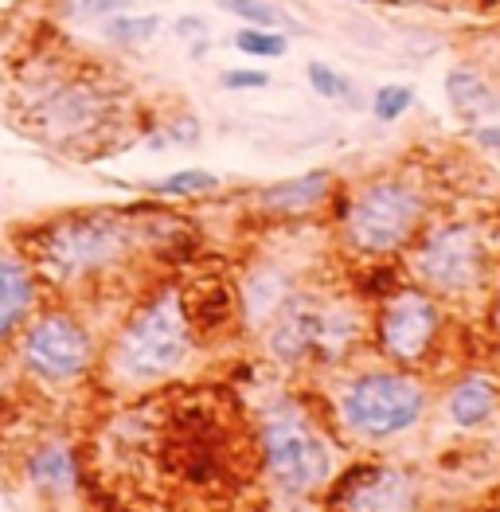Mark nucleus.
Segmentation results:
<instances>
[{
    "label": "nucleus",
    "mask_w": 500,
    "mask_h": 512,
    "mask_svg": "<svg viewBox=\"0 0 500 512\" xmlns=\"http://www.w3.org/2000/svg\"><path fill=\"white\" fill-rule=\"evenodd\" d=\"M161 212H125V208H79L28 223L16 239V251L36 266L47 290L83 298L114 282L129 262L153 243Z\"/></svg>",
    "instance_id": "1"
},
{
    "label": "nucleus",
    "mask_w": 500,
    "mask_h": 512,
    "mask_svg": "<svg viewBox=\"0 0 500 512\" xmlns=\"http://www.w3.org/2000/svg\"><path fill=\"white\" fill-rule=\"evenodd\" d=\"M196 348L200 333L192 325L184 290L165 282L133 301L129 313L114 325V333L102 344L98 376L122 395L153 391L176 380L192 364Z\"/></svg>",
    "instance_id": "2"
},
{
    "label": "nucleus",
    "mask_w": 500,
    "mask_h": 512,
    "mask_svg": "<svg viewBox=\"0 0 500 512\" xmlns=\"http://www.w3.org/2000/svg\"><path fill=\"white\" fill-rule=\"evenodd\" d=\"M333 223L340 247L360 262L407 255L418 231L430 223L426 188L407 172H379L352 188H336Z\"/></svg>",
    "instance_id": "3"
},
{
    "label": "nucleus",
    "mask_w": 500,
    "mask_h": 512,
    "mask_svg": "<svg viewBox=\"0 0 500 512\" xmlns=\"http://www.w3.org/2000/svg\"><path fill=\"white\" fill-rule=\"evenodd\" d=\"M430 411V387L418 372L375 364L336 380L329 395V423L344 442L383 446L422 427Z\"/></svg>",
    "instance_id": "4"
},
{
    "label": "nucleus",
    "mask_w": 500,
    "mask_h": 512,
    "mask_svg": "<svg viewBox=\"0 0 500 512\" xmlns=\"http://www.w3.org/2000/svg\"><path fill=\"white\" fill-rule=\"evenodd\" d=\"M254 446L266 481L290 501L325 493V485L340 470L329 427L309 411V403L293 395H282L258 411Z\"/></svg>",
    "instance_id": "5"
},
{
    "label": "nucleus",
    "mask_w": 500,
    "mask_h": 512,
    "mask_svg": "<svg viewBox=\"0 0 500 512\" xmlns=\"http://www.w3.org/2000/svg\"><path fill=\"white\" fill-rule=\"evenodd\" d=\"M12 368L40 391H75L98 376L102 341L75 301H43L8 348Z\"/></svg>",
    "instance_id": "6"
},
{
    "label": "nucleus",
    "mask_w": 500,
    "mask_h": 512,
    "mask_svg": "<svg viewBox=\"0 0 500 512\" xmlns=\"http://www.w3.org/2000/svg\"><path fill=\"white\" fill-rule=\"evenodd\" d=\"M118 98L98 75H47L20 102V126L55 149H90L114 126Z\"/></svg>",
    "instance_id": "7"
},
{
    "label": "nucleus",
    "mask_w": 500,
    "mask_h": 512,
    "mask_svg": "<svg viewBox=\"0 0 500 512\" xmlns=\"http://www.w3.org/2000/svg\"><path fill=\"white\" fill-rule=\"evenodd\" d=\"M407 274L438 301L477 298L489 282V243L465 219L426 223L407 247Z\"/></svg>",
    "instance_id": "8"
},
{
    "label": "nucleus",
    "mask_w": 500,
    "mask_h": 512,
    "mask_svg": "<svg viewBox=\"0 0 500 512\" xmlns=\"http://www.w3.org/2000/svg\"><path fill=\"white\" fill-rule=\"evenodd\" d=\"M446 333V309L430 290H422L418 282H399L387 298L375 301L372 321H368V344L383 364L422 372Z\"/></svg>",
    "instance_id": "9"
},
{
    "label": "nucleus",
    "mask_w": 500,
    "mask_h": 512,
    "mask_svg": "<svg viewBox=\"0 0 500 512\" xmlns=\"http://www.w3.org/2000/svg\"><path fill=\"white\" fill-rule=\"evenodd\" d=\"M418 481L411 470L364 458L352 462L325 485V509L329 512H418Z\"/></svg>",
    "instance_id": "10"
},
{
    "label": "nucleus",
    "mask_w": 500,
    "mask_h": 512,
    "mask_svg": "<svg viewBox=\"0 0 500 512\" xmlns=\"http://www.w3.org/2000/svg\"><path fill=\"white\" fill-rule=\"evenodd\" d=\"M321 301L325 294L313 286H297L282 309L270 317V325L258 333V344L270 364L278 368H309L313 364V344H317V321H321Z\"/></svg>",
    "instance_id": "11"
},
{
    "label": "nucleus",
    "mask_w": 500,
    "mask_h": 512,
    "mask_svg": "<svg viewBox=\"0 0 500 512\" xmlns=\"http://www.w3.org/2000/svg\"><path fill=\"white\" fill-rule=\"evenodd\" d=\"M297 286H301L297 270L286 266V262H278V258H254V262H247L243 274H239V282H235L239 329L247 337H258Z\"/></svg>",
    "instance_id": "12"
},
{
    "label": "nucleus",
    "mask_w": 500,
    "mask_h": 512,
    "mask_svg": "<svg viewBox=\"0 0 500 512\" xmlns=\"http://www.w3.org/2000/svg\"><path fill=\"white\" fill-rule=\"evenodd\" d=\"M336 172L333 169H309L286 176V180H270L262 188L250 192V208L266 219H305V215L325 212L336 196Z\"/></svg>",
    "instance_id": "13"
},
{
    "label": "nucleus",
    "mask_w": 500,
    "mask_h": 512,
    "mask_svg": "<svg viewBox=\"0 0 500 512\" xmlns=\"http://www.w3.org/2000/svg\"><path fill=\"white\" fill-rule=\"evenodd\" d=\"M368 321L360 298H329L321 301V321H317V344H313V364L321 372H340L368 341Z\"/></svg>",
    "instance_id": "14"
},
{
    "label": "nucleus",
    "mask_w": 500,
    "mask_h": 512,
    "mask_svg": "<svg viewBox=\"0 0 500 512\" xmlns=\"http://www.w3.org/2000/svg\"><path fill=\"white\" fill-rule=\"evenodd\" d=\"M20 477L24 485L40 497L43 505H63L79 497V454L67 438H40L36 446H28V454L20 458Z\"/></svg>",
    "instance_id": "15"
},
{
    "label": "nucleus",
    "mask_w": 500,
    "mask_h": 512,
    "mask_svg": "<svg viewBox=\"0 0 500 512\" xmlns=\"http://www.w3.org/2000/svg\"><path fill=\"white\" fill-rule=\"evenodd\" d=\"M43 294L47 286L28 258L20 251H0V352L12 348L28 317L47 301Z\"/></svg>",
    "instance_id": "16"
},
{
    "label": "nucleus",
    "mask_w": 500,
    "mask_h": 512,
    "mask_svg": "<svg viewBox=\"0 0 500 512\" xmlns=\"http://www.w3.org/2000/svg\"><path fill=\"white\" fill-rule=\"evenodd\" d=\"M500 407V384L489 372H465L442 395V411L458 430L485 427Z\"/></svg>",
    "instance_id": "17"
},
{
    "label": "nucleus",
    "mask_w": 500,
    "mask_h": 512,
    "mask_svg": "<svg viewBox=\"0 0 500 512\" xmlns=\"http://www.w3.org/2000/svg\"><path fill=\"white\" fill-rule=\"evenodd\" d=\"M446 98H450V110L469 126H481L485 118L500 114L497 86L489 83L477 67H454L446 75Z\"/></svg>",
    "instance_id": "18"
},
{
    "label": "nucleus",
    "mask_w": 500,
    "mask_h": 512,
    "mask_svg": "<svg viewBox=\"0 0 500 512\" xmlns=\"http://www.w3.org/2000/svg\"><path fill=\"white\" fill-rule=\"evenodd\" d=\"M219 188H223V176L208 169H176L145 184V192L157 200H204V196H215Z\"/></svg>",
    "instance_id": "19"
},
{
    "label": "nucleus",
    "mask_w": 500,
    "mask_h": 512,
    "mask_svg": "<svg viewBox=\"0 0 500 512\" xmlns=\"http://www.w3.org/2000/svg\"><path fill=\"white\" fill-rule=\"evenodd\" d=\"M165 20L157 12H122V16H110L102 20V36L114 43V47H145L161 36Z\"/></svg>",
    "instance_id": "20"
},
{
    "label": "nucleus",
    "mask_w": 500,
    "mask_h": 512,
    "mask_svg": "<svg viewBox=\"0 0 500 512\" xmlns=\"http://www.w3.org/2000/svg\"><path fill=\"white\" fill-rule=\"evenodd\" d=\"M305 79H309V86H313V94H317V98H325V102H340V106H348V110H360V90H356V83H352L344 71H336L333 63L309 59Z\"/></svg>",
    "instance_id": "21"
},
{
    "label": "nucleus",
    "mask_w": 500,
    "mask_h": 512,
    "mask_svg": "<svg viewBox=\"0 0 500 512\" xmlns=\"http://www.w3.org/2000/svg\"><path fill=\"white\" fill-rule=\"evenodd\" d=\"M219 8L235 20H243L250 28H274V32H305L301 24H293L286 8L270 4V0H219Z\"/></svg>",
    "instance_id": "22"
},
{
    "label": "nucleus",
    "mask_w": 500,
    "mask_h": 512,
    "mask_svg": "<svg viewBox=\"0 0 500 512\" xmlns=\"http://www.w3.org/2000/svg\"><path fill=\"white\" fill-rule=\"evenodd\" d=\"M235 51H243L247 59H282L286 51H290V36L286 32H274V28H250L243 24L235 36Z\"/></svg>",
    "instance_id": "23"
},
{
    "label": "nucleus",
    "mask_w": 500,
    "mask_h": 512,
    "mask_svg": "<svg viewBox=\"0 0 500 512\" xmlns=\"http://www.w3.org/2000/svg\"><path fill=\"white\" fill-rule=\"evenodd\" d=\"M411 106H415V86H411V83H383V86H375L372 102H368L372 118H375V122H383V126L399 122V118H403Z\"/></svg>",
    "instance_id": "24"
},
{
    "label": "nucleus",
    "mask_w": 500,
    "mask_h": 512,
    "mask_svg": "<svg viewBox=\"0 0 500 512\" xmlns=\"http://www.w3.org/2000/svg\"><path fill=\"white\" fill-rule=\"evenodd\" d=\"M165 141L168 145H200V137H204V122L192 114V110H180V114H172L165 122Z\"/></svg>",
    "instance_id": "25"
},
{
    "label": "nucleus",
    "mask_w": 500,
    "mask_h": 512,
    "mask_svg": "<svg viewBox=\"0 0 500 512\" xmlns=\"http://www.w3.org/2000/svg\"><path fill=\"white\" fill-rule=\"evenodd\" d=\"M219 86L223 90H235V94H243V90H266L270 75L262 67H231V71H219Z\"/></svg>",
    "instance_id": "26"
},
{
    "label": "nucleus",
    "mask_w": 500,
    "mask_h": 512,
    "mask_svg": "<svg viewBox=\"0 0 500 512\" xmlns=\"http://www.w3.org/2000/svg\"><path fill=\"white\" fill-rule=\"evenodd\" d=\"M79 16H90V20H110V16H122V12H133V0H75Z\"/></svg>",
    "instance_id": "27"
},
{
    "label": "nucleus",
    "mask_w": 500,
    "mask_h": 512,
    "mask_svg": "<svg viewBox=\"0 0 500 512\" xmlns=\"http://www.w3.org/2000/svg\"><path fill=\"white\" fill-rule=\"evenodd\" d=\"M172 28H176L180 40H188V47L192 43H208V20L204 16H180Z\"/></svg>",
    "instance_id": "28"
},
{
    "label": "nucleus",
    "mask_w": 500,
    "mask_h": 512,
    "mask_svg": "<svg viewBox=\"0 0 500 512\" xmlns=\"http://www.w3.org/2000/svg\"><path fill=\"white\" fill-rule=\"evenodd\" d=\"M473 141L485 149V153H493V157H500V126L497 122H481V126H473Z\"/></svg>",
    "instance_id": "29"
},
{
    "label": "nucleus",
    "mask_w": 500,
    "mask_h": 512,
    "mask_svg": "<svg viewBox=\"0 0 500 512\" xmlns=\"http://www.w3.org/2000/svg\"><path fill=\"white\" fill-rule=\"evenodd\" d=\"M8 380H12V372H8V364L0 360V403H4V395H8Z\"/></svg>",
    "instance_id": "30"
},
{
    "label": "nucleus",
    "mask_w": 500,
    "mask_h": 512,
    "mask_svg": "<svg viewBox=\"0 0 500 512\" xmlns=\"http://www.w3.org/2000/svg\"><path fill=\"white\" fill-rule=\"evenodd\" d=\"M493 313H497V321H500V274H497V294H493Z\"/></svg>",
    "instance_id": "31"
},
{
    "label": "nucleus",
    "mask_w": 500,
    "mask_h": 512,
    "mask_svg": "<svg viewBox=\"0 0 500 512\" xmlns=\"http://www.w3.org/2000/svg\"><path fill=\"white\" fill-rule=\"evenodd\" d=\"M352 4H375V0H352Z\"/></svg>",
    "instance_id": "32"
}]
</instances>
